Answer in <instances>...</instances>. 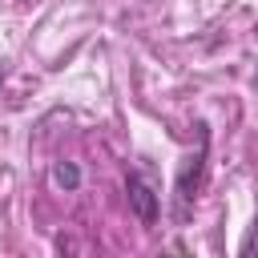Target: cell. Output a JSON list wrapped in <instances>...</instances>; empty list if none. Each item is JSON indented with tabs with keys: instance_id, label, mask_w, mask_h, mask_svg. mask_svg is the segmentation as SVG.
<instances>
[{
	"instance_id": "obj_5",
	"label": "cell",
	"mask_w": 258,
	"mask_h": 258,
	"mask_svg": "<svg viewBox=\"0 0 258 258\" xmlns=\"http://www.w3.org/2000/svg\"><path fill=\"white\" fill-rule=\"evenodd\" d=\"M254 89H258V73H254Z\"/></svg>"
},
{
	"instance_id": "obj_4",
	"label": "cell",
	"mask_w": 258,
	"mask_h": 258,
	"mask_svg": "<svg viewBox=\"0 0 258 258\" xmlns=\"http://www.w3.org/2000/svg\"><path fill=\"white\" fill-rule=\"evenodd\" d=\"M258 250V222H254V230H250V238L242 242V254H254Z\"/></svg>"
},
{
	"instance_id": "obj_1",
	"label": "cell",
	"mask_w": 258,
	"mask_h": 258,
	"mask_svg": "<svg viewBox=\"0 0 258 258\" xmlns=\"http://www.w3.org/2000/svg\"><path fill=\"white\" fill-rule=\"evenodd\" d=\"M194 129H198V153L185 157V165H181V173H177V202H181V210H185L189 198L198 194V185H202V177H206V157H210V129H206L202 121H198Z\"/></svg>"
},
{
	"instance_id": "obj_3",
	"label": "cell",
	"mask_w": 258,
	"mask_h": 258,
	"mask_svg": "<svg viewBox=\"0 0 258 258\" xmlns=\"http://www.w3.org/2000/svg\"><path fill=\"white\" fill-rule=\"evenodd\" d=\"M52 181H56L60 189H77V185H81V169H77L73 161H56V165H52Z\"/></svg>"
},
{
	"instance_id": "obj_2",
	"label": "cell",
	"mask_w": 258,
	"mask_h": 258,
	"mask_svg": "<svg viewBox=\"0 0 258 258\" xmlns=\"http://www.w3.org/2000/svg\"><path fill=\"white\" fill-rule=\"evenodd\" d=\"M125 194H129V206H133V214L141 218V226H153V222H157V194L145 185L141 173H129V177H125Z\"/></svg>"
}]
</instances>
